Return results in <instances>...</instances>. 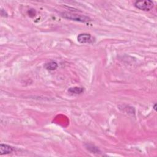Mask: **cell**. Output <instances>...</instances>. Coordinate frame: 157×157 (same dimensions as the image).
I'll return each instance as SVG.
<instances>
[{
	"mask_svg": "<svg viewBox=\"0 0 157 157\" xmlns=\"http://www.w3.org/2000/svg\"><path fill=\"white\" fill-rule=\"evenodd\" d=\"M14 150V149L12 146L7 144H1L0 145V155H7L12 153Z\"/></svg>",
	"mask_w": 157,
	"mask_h": 157,
	"instance_id": "277c9868",
	"label": "cell"
},
{
	"mask_svg": "<svg viewBox=\"0 0 157 157\" xmlns=\"http://www.w3.org/2000/svg\"><path fill=\"white\" fill-rule=\"evenodd\" d=\"M156 104H155V105H154V106H153V109H154L155 111H156Z\"/></svg>",
	"mask_w": 157,
	"mask_h": 157,
	"instance_id": "ba28073f",
	"label": "cell"
},
{
	"mask_svg": "<svg viewBox=\"0 0 157 157\" xmlns=\"http://www.w3.org/2000/svg\"><path fill=\"white\" fill-rule=\"evenodd\" d=\"M68 92L71 94H75V95L81 94L84 92V88L79 87H71V88H69Z\"/></svg>",
	"mask_w": 157,
	"mask_h": 157,
	"instance_id": "8992f818",
	"label": "cell"
},
{
	"mask_svg": "<svg viewBox=\"0 0 157 157\" xmlns=\"http://www.w3.org/2000/svg\"><path fill=\"white\" fill-rule=\"evenodd\" d=\"M86 148L88 150H89L92 153H101V151L99 150V149L98 147L92 145V144H86L85 145Z\"/></svg>",
	"mask_w": 157,
	"mask_h": 157,
	"instance_id": "52a82bcc",
	"label": "cell"
},
{
	"mask_svg": "<svg viewBox=\"0 0 157 157\" xmlns=\"http://www.w3.org/2000/svg\"><path fill=\"white\" fill-rule=\"evenodd\" d=\"M61 16L65 18L71 20V21H76V22H88L91 21V19L85 15H78L73 13L70 12H62L61 13Z\"/></svg>",
	"mask_w": 157,
	"mask_h": 157,
	"instance_id": "6da1fadb",
	"label": "cell"
},
{
	"mask_svg": "<svg viewBox=\"0 0 157 157\" xmlns=\"http://www.w3.org/2000/svg\"><path fill=\"white\" fill-rule=\"evenodd\" d=\"M77 41L81 44L90 43L92 42V36L90 34L82 33L78 34V36H77Z\"/></svg>",
	"mask_w": 157,
	"mask_h": 157,
	"instance_id": "3957f363",
	"label": "cell"
},
{
	"mask_svg": "<svg viewBox=\"0 0 157 157\" xmlns=\"http://www.w3.org/2000/svg\"><path fill=\"white\" fill-rule=\"evenodd\" d=\"M136 8L144 11H150L154 7L152 1H137L134 3Z\"/></svg>",
	"mask_w": 157,
	"mask_h": 157,
	"instance_id": "7a4b0ae2",
	"label": "cell"
},
{
	"mask_svg": "<svg viewBox=\"0 0 157 157\" xmlns=\"http://www.w3.org/2000/svg\"><path fill=\"white\" fill-rule=\"evenodd\" d=\"M58 63L55 62H50L48 63H47L44 65V67L47 70L49 71H54L58 67Z\"/></svg>",
	"mask_w": 157,
	"mask_h": 157,
	"instance_id": "5b68a950",
	"label": "cell"
}]
</instances>
